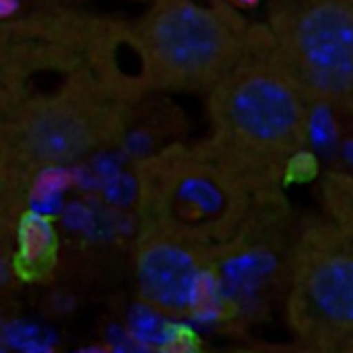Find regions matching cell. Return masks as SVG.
<instances>
[{
	"label": "cell",
	"mask_w": 353,
	"mask_h": 353,
	"mask_svg": "<svg viewBox=\"0 0 353 353\" xmlns=\"http://www.w3.org/2000/svg\"><path fill=\"white\" fill-rule=\"evenodd\" d=\"M275 194L211 139L168 147L137 168L141 230L184 240L215 263L273 221Z\"/></svg>",
	"instance_id": "1"
},
{
	"label": "cell",
	"mask_w": 353,
	"mask_h": 353,
	"mask_svg": "<svg viewBox=\"0 0 353 353\" xmlns=\"http://www.w3.org/2000/svg\"><path fill=\"white\" fill-rule=\"evenodd\" d=\"M207 97L211 141L277 190L308 147L312 99L267 27L252 31L242 60Z\"/></svg>",
	"instance_id": "2"
},
{
	"label": "cell",
	"mask_w": 353,
	"mask_h": 353,
	"mask_svg": "<svg viewBox=\"0 0 353 353\" xmlns=\"http://www.w3.org/2000/svg\"><path fill=\"white\" fill-rule=\"evenodd\" d=\"M252 31L223 0H151L132 29L143 83L211 93L242 60Z\"/></svg>",
	"instance_id": "3"
},
{
	"label": "cell",
	"mask_w": 353,
	"mask_h": 353,
	"mask_svg": "<svg viewBox=\"0 0 353 353\" xmlns=\"http://www.w3.org/2000/svg\"><path fill=\"white\" fill-rule=\"evenodd\" d=\"M126 108L118 91L91 77L74 74L54 91L17 99L2 118V157L17 170H56L118 141Z\"/></svg>",
	"instance_id": "4"
},
{
	"label": "cell",
	"mask_w": 353,
	"mask_h": 353,
	"mask_svg": "<svg viewBox=\"0 0 353 353\" xmlns=\"http://www.w3.org/2000/svg\"><path fill=\"white\" fill-rule=\"evenodd\" d=\"M288 325L296 343L353 353V228L329 217L288 252Z\"/></svg>",
	"instance_id": "5"
},
{
	"label": "cell",
	"mask_w": 353,
	"mask_h": 353,
	"mask_svg": "<svg viewBox=\"0 0 353 353\" xmlns=\"http://www.w3.org/2000/svg\"><path fill=\"white\" fill-rule=\"evenodd\" d=\"M267 31L308 97L353 120V0H273Z\"/></svg>",
	"instance_id": "6"
},
{
	"label": "cell",
	"mask_w": 353,
	"mask_h": 353,
	"mask_svg": "<svg viewBox=\"0 0 353 353\" xmlns=\"http://www.w3.org/2000/svg\"><path fill=\"white\" fill-rule=\"evenodd\" d=\"M215 261L205 250L149 230H139L134 279L141 298L172 316L201 312L213 292Z\"/></svg>",
	"instance_id": "7"
},
{
	"label": "cell",
	"mask_w": 353,
	"mask_h": 353,
	"mask_svg": "<svg viewBox=\"0 0 353 353\" xmlns=\"http://www.w3.org/2000/svg\"><path fill=\"white\" fill-rule=\"evenodd\" d=\"M114 353H153L151 350H147L145 345H139V343H122L120 347H116Z\"/></svg>",
	"instance_id": "8"
},
{
	"label": "cell",
	"mask_w": 353,
	"mask_h": 353,
	"mask_svg": "<svg viewBox=\"0 0 353 353\" xmlns=\"http://www.w3.org/2000/svg\"><path fill=\"white\" fill-rule=\"evenodd\" d=\"M230 353H275V352H265V350H236Z\"/></svg>",
	"instance_id": "9"
},
{
	"label": "cell",
	"mask_w": 353,
	"mask_h": 353,
	"mask_svg": "<svg viewBox=\"0 0 353 353\" xmlns=\"http://www.w3.org/2000/svg\"><path fill=\"white\" fill-rule=\"evenodd\" d=\"M147 2H151V0H147Z\"/></svg>",
	"instance_id": "10"
},
{
	"label": "cell",
	"mask_w": 353,
	"mask_h": 353,
	"mask_svg": "<svg viewBox=\"0 0 353 353\" xmlns=\"http://www.w3.org/2000/svg\"><path fill=\"white\" fill-rule=\"evenodd\" d=\"M248 2H250V0H248Z\"/></svg>",
	"instance_id": "11"
}]
</instances>
